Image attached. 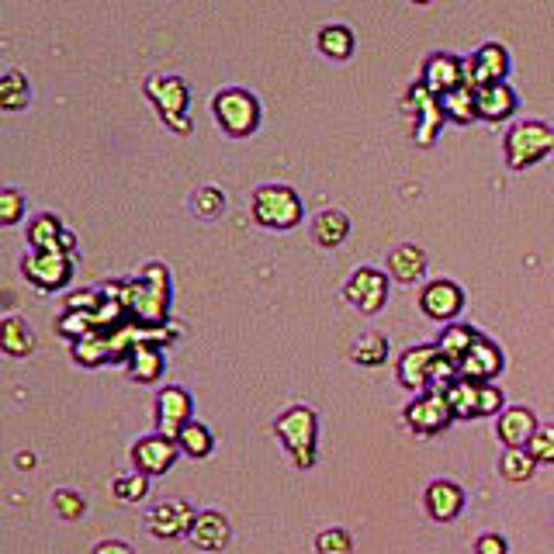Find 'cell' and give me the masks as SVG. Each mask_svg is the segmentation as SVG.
I'll use <instances>...</instances> for the list:
<instances>
[{"label": "cell", "mask_w": 554, "mask_h": 554, "mask_svg": "<svg viewBox=\"0 0 554 554\" xmlns=\"http://www.w3.org/2000/svg\"><path fill=\"white\" fill-rule=\"evenodd\" d=\"M21 271H25V277L35 284V288L59 291L70 284L73 260H70V253H63V250H35L32 257H25Z\"/></svg>", "instance_id": "cell-7"}, {"label": "cell", "mask_w": 554, "mask_h": 554, "mask_svg": "<svg viewBox=\"0 0 554 554\" xmlns=\"http://www.w3.org/2000/svg\"><path fill=\"white\" fill-rule=\"evenodd\" d=\"M177 447H181V454H187V458H194V461H201V458H208L212 454V447H215V437H212V430H208L205 423H187L181 433H177Z\"/></svg>", "instance_id": "cell-27"}, {"label": "cell", "mask_w": 554, "mask_h": 554, "mask_svg": "<svg viewBox=\"0 0 554 554\" xmlns=\"http://www.w3.org/2000/svg\"><path fill=\"white\" fill-rule=\"evenodd\" d=\"M388 271H392L395 281L413 284V281H419V277H423V271H426V253L419 250V246H413V243L395 246L392 257H388Z\"/></svg>", "instance_id": "cell-23"}, {"label": "cell", "mask_w": 554, "mask_h": 554, "mask_svg": "<svg viewBox=\"0 0 554 554\" xmlns=\"http://www.w3.org/2000/svg\"><path fill=\"white\" fill-rule=\"evenodd\" d=\"M537 416L530 413L527 406H509L499 413V423H496V433L506 447H527L530 437L537 433Z\"/></svg>", "instance_id": "cell-19"}, {"label": "cell", "mask_w": 554, "mask_h": 554, "mask_svg": "<svg viewBox=\"0 0 554 554\" xmlns=\"http://www.w3.org/2000/svg\"><path fill=\"white\" fill-rule=\"evenodd\" d=\"M0 350H4L7 357H28L35 350V336L32 329H28L25 319L11 316L0 323Z\"/></svg>", "instance_id": "cell-26"}, {"label": "cell", "mask_w": 554, "mask_h": 554, "mask_svg": "<svg viewBox=\"0 0 554 554\" xmlns=\"http://www.w3.org/2000/svg\"><path fill=\"white\" fill-rule=\"evenodd\" d=\"M25 219V198L11 187H0V226H14Z\"/></svg>", "instance_id": "cell-40"}, {"label": "cell", "mask_w": 554, "mask_h": 554, "mask_svg": "<svg viewBox=\"0 0 554 554\" xmlns=\"http://www.w3.org/2000/svg\"><path fill=\"white\" fill-rule=\"evenodd\" d=\"M194 509L184 503V499H167V503H156L146 513V530L160 541H177V537L191 534L194 523Z\"/></svg>", "instance_id": "cell-9"}, {"label": "cell", "mask_w": 554, "mask_h": 554, "mask_svg": "<svg viewBox=\"0 0 554 554\" xmlns=\"http://www.w3.org/2000/svg\"><path fill=\"white\" fill-rule=\"evenodd\" d=\"M426 129H419L416 132V139L419 142H433V136H437V122H440V118H437V108H433V101H430V97H426Z\"/></svg>", "instance_id": "cell-45"}, {"label": "cell", "mask_w": 554, "mask_h": 554, "mask_svg": "<svg viewBox=\"0 0 554 554\" xmlns=\"http://www.w3.org/2000/svg\"><path fill=\"white\" fill-rule=\"evenodd\" d=\"M478 385H482V381H471V378H461L458 374V378L444 388L447 406H451L454 419H475L478 416Z\"/></svg>", "instance_id": "cell-25"}, {"label": "cell", "mask_w": 554, "mask_h": 554, "mask_svg": "<svg viewBox=\"0 0 554 554\" xmlns=\"http://www.w3.org/2000/svg\"><path fill=\"white\" fill-rule=\"evenodd\" d=\"M28 243H32L35 250H63V253L77 250V236H73L70 229H63V222H59L56 215H39V219H32V226H28Z\"/></svg>", "instance_id": "cell-18"}, {"label": "cell", "mask_w": 554, "mask_h": 554, "mask_svg": "<svg viewBox=\"0 0 554 554\" xmlns=\"http://www.w3.org/2000/svg\"><path fill=\"white\" fill-rule=\"evenodd\" d=\"M516 97L506 84H485L475 87V115L489 118V122H499V118L513 115Z\"/></svg>", "instance_id": "cell-21"}, {"label": "cell", "mask_w": 554, "mask_h": 554, "mask_svg": "<svg viewBox=\"0 0 554 554\" xmlns=\"http://www.w3.org/2000/svg\"><path fill=\"white\" fill-rule=\"evenodd\" d=\"M413 4H430V0H413Z\"/></svg>", "instance_id": "cell-48"}, {"label": "cell", "mask_w": 554, "mask_h": 554, "mask_svg": "<svg viewBox=\"0 0 554 554\" xmlns=\"http://www.w3.org/2000/svg\"><path fill=\"white\" fill-rule=\"evenodd\" d=\"M419 305H423L426 316L437 319V323H451V319L461 312L464 295H461L458 284L433 281V284H426V288H423V298H419Z\"/></svg>", "instance_id": "cell-14"}, {"label": "cell", "mask_w": 554, "mask_h": 554, "mask_svg": "<svg viewBox=\"0 0 554 554\" xmlns=\"http://www.w3.org/2000/svg\"><path fill=\"white\" fill-rule=\"evenodd\" d=\"M499 371H503V350L492 340H485V336H478L468 347V354L458 361V374L471 381H492Z\"/></svg>", "instance_id": "cell-13"}, {"label": "cell", "mask_w": 554, "mask_h": 554, "mask_svg": "<svg viewBox=\"0 0 554 554\" xmlns=\"http://www.w3.org/2000/svg\"><path fill=\"white\" fill-rule=\"evenodd\" d=\"M94 554H136V551H132L125 541H101L94 548Z\"/></svg>", "instance_id": "cell-46"}, {"label": "cell", "mask_w": 554, "mask_h": 554, "mask_svg": "<svg viewBox=\"0 0 554 554\" xmlns=\"http://www.w3.org/2000/svg\"><path fill=\"white\" fill-rule=\"evenodd\" d=\"M274 433L281 437L284 451L295 458L298 468H312L316 464V437H319V419L309 406H291L288 413L277 416Z\"/></svg>", "instance_id": "cell-1"}, {"label": "cell", "mask_w": 554, "mask_h": 554, "mask_svg": "<svg viewBox=\"0 0 554 554\" xmlns=\"http://www.w3.org/2000/svg\"><path fill=\"white\" fill-rule=\"evenodd\" d=\"M464 509V489L458 482H433L430 489H426V513L433 516L437 523H451L458 520Z\"/></svg>", "instance_id": "cell-20"}, {"label": "cell", "mask_w": 554, "mask_h": 554, "mask_svg": "<svg viewBox=\"0 0 554 554\" xmlns=\"http://www.w3.org/2000/svg\"><path fill=\"white\" fill-rule=\"evenodd\" d=\"M52 506H56V516H63V520H77V516H84V496L73 489H59L56 496H52Z\"/></svg>", "instance_id": "cell-41"}, {"label": "cell", "mask_w": 554, "mask_h": 554, "mask_svg": "<svg viewBox=\"0 0 554 554\" xmlns=\"http://www.w3.org/2000/svg\"><path fill=\"white\" fill-rule=\"evenodd\" d=\"M28 101H32V87H28L25 73H18V70L4 73V77H0V108L21 111V108H28Z\"/></svg>", "instance_id": "cell-30"}, {"label": "cell", "mask_w": 554, "mask_h": 554, "mask_svg": "<svg viewBox=\"0 0 554 554\" xmlns=\"http://www.w3.org/2000/svg\"><path fill=\"white\" fill-rule=\"evenodd\" d=\"M191 409H194V402L184 388H177V385L163 388V392L156 395V433L177 437V433L191 423Z\"/></svg>", "instance_id": "cell-12"}, {"label": "cell", "mask_w": 554, "mask_h": 554, "mask_svg": "<svg viewBox=\"0 0 554 554\" xmlns=\"http://www.w3.org/2000/svg\"><path fill=\"white\" fill-rule=\"evenodd\" d=\"M222 205H226V198H222L219 187H201L198 194H194V212L205 215V219H212V215L222 212Z\"/></svg>", "instance_id": "cell-43"}, {"label": "cell", "mask_w": 554, "mask_h": 554, "mask_svg": "<svg viewBox=\"0 0 554 554\" xmlns=\"http://www.w3.org/2000/svg\"><path fill=\"white\" fill-rule=\"evenodd\" d=\"M319 49H323L329 59H347L350 49H354V35H350V28L333 25L319 35Z\"/></svg>", "instance_id": "cell-36"}, {"label": "cell", "mask_w": 554, "mask_h": 554, "mask_svg": "<svg viewBox=\"0 0 554 554\" xmlns=\"http://www.w3.org/2000/svg\"><path fill=\"white\" fill-rule=\"evenodd\" d=\"M129 374L139 381V385H153V381L163 374L160 347H153V343H136V347L129 350Z\"/></svg>", "instance_id": "cell-24"}, {"label": "cell", "mask_w": 554, "mask_h": 554, "mask_svg": "<svg viewBox=\"0 0 554 554\" xmlns=\"http://www.w3.org/2000/svg\"><path fill=\"white\" fill-rule=\"evenodd\" d=\"M350 361L361 364V368H378V364L388 361V340L378 333L357 336V340L350 343Z\"/></svg>", "instance_id": "cell-28"}, {"label": "cell", "mask_w": 554, "mask_h": 554, "mask_svg": "<svg viewBox=\"0 0 554 554\" xmlns=\"http://www.w3.org/2000/svg\"><path fill=\"white\" fill-rule=\"evenodd\" d=\"M478 340V333L471 326H447L444 333H440V343H437V350H440V357H447L451 364H458L464 354H468V347Z\"/></svg>", "instance_id": "cell-31"}, {"label": "cell", "mask_w": 554, "mask_h": 554, "mask_svg": "<svg viewBox=\"0 0 554 554\" xmlns=\"http://www.w3.org/2000/svg\"><path fill=\"white\" fill-rule=\"evenodd\" d=\"M509 551V544H506V537H499V534H482L475 541V554H506Z\"/></svg>", "instance_id": "cell-44"}, {"label": "cell", "mask_w": 554, "mask_h": 554, "mask_svg": "<svg viewBox=\"0 0 554 554\" xmlns=\"http://www.w3.org/2000/svg\"><path fill=\"white\" fill-rule=\"evenodd\" d=\"M440 108L451 118H458V122H471V118H475V87L461 84V87H454V91H447L440 97Z\"/></svg>", "instance_id": "cell-34"}, {"label": "cell", "mask_w": 554, "mask_h": 554, "mask_svg": "<svg viewBox=\"0 0 554 554\" xmlns=\"http://www.w3.org/2000/svg\"><path fill=\"white\" fill-rule=\"evenodd\" d=\"M59 333L70 336V340H84L87 333H94V312L66 309V316L59 319Z\"/></svg>", "instance_id": "cell-37"}, {"label": "cell", "mask_w": 554, "mask_h": 554, "mask_svg": "<svg viewBox=\"0 0 554 554\" xmlns=\"http://www.w3.org/2000/svg\"><path fill=\"white\" fill-rule=\"evenodd\" d=\"M461 84H464V73H461L458 59H447V56L430 59V66H426V77H423L426 91L444 97L447 91H454V87H461Z\"/></svg>", "instance_id": "cell-22"}, {"label": "cell", "mask_w": 554, "mask_h": 554, "mask_svg": "<svg viewBox=\"0 0 554 554\" xmlns=\"http://www.w3.org/2000/svg\"><path fill=\"white\" fill-rule=\"evenodd\" d=\"M229 537H232V530H229L226 516L215 513V509H205V513L194 516L187 541H191L198 551H222L229 544Z\"/></svg>", "instance_id": "cell-16"}, {"label": "cell", "mask_w": 554, "mask_h": 554, "mask_svg": "<svg viewBox=\"0 0 554 554\" xmlns=\"http://www.w3.org/2000/svg\"><path fill=\"white\" fill-rule=\"evenodd\" d=\"M554 149V129L544 122H520L506 139V160L513 170H523L530 163L544 160Z\"/></svg>", "instance_id": "cell-4"}, {"label": "cell", "mask_w": 554, "mask_h": 554, "mask_svg": "<svg viewBox=\"0 0 554 554\" xmlns=\"http://www.w3.org/2000/svg\"><path fill=\"white\" fill-rule=\"evenodd\" d=\"M534 468L537 461L527 454V447H506L503 461H499V475L506 482H527V478H534Z\"/></svg>", "instance_id": "cell-32"}, {"label": "cell", "mask_w": 554, "mask_h": 554, "mask_svg": "<svg viewBox=\"0 0 554 554\" xmlns=\"http://www.w3.org/2000/svg\"><path fill=\"white\" fill-rule=\"evenodd\" d=\"M146 94L149 101L160 108L163 122L170 125V129H177L181 136L191 132V122H184V108H187V84L181 77H153L146 84Z\"/></svg>", "instance_id": "cell-8"}, {"label": "cell", "mask_w": 554, "mask_h": 554, "mask_svg": "<svg viewBox=\"0 0 554 554\" xmlns=\"http://www.w3.org/2000/svg\"><path fill=\"white\" fill-rule=\"evenodd\" d=\"M503 392H499L492 381H482L478 385V416H499L503 413Z\"/></svg>", "instance_id": "cell-42"}, {"label": "cell", "mask_w": 554, "mask_h": 554, "mask_svg": "<svg viewBox=\"0 0 554 554\" xmlns=\"http://www.w3.org/2000/svg\"><path fill=\"white\" fill-rule=\"evenodd\" d=\"M437 347H413L399 357V381L413 392H426L433 378V364H437Z\"/></svg>", "instance_id": "cell-15"}, {"label": "cell", "mask_w": 554, "mask_h": 554, "mask_svg": "<svg viewBox=\"0 0 554 554\" xmlns=\"http://www.w3.org/2000/svg\"><path fill=\"white\" fill-rule=\"evenodd\" d=\"M177 454H181V447H177L174 437H163V433H153V437H142L136 447H132V461H136V471L142 475H167L170 468H174Z\"/></svg>", "instance_id": "cell-11"}, {"label": "cell", "mask_w": 554, "mask_h": 554, "mask_svg": "<svg viewBox=\"0 0 554 554\" xmlns=\"http://www.w3.org/2000/svg\"><path fill=\"white\" fill-rule=\"evenodd\" d=\"M527 454L537 464H554V426H537V433L527 444Z\"/></svg>", "instance_id": "cell-39"}, {"label": "cell", "mask_w": 554, "mask_h": 554, "mask_svg": "<svg viewBox=\"0 0 554 554\" xmlns=\"http://www.w3.org/2000/svg\"><path fill=\"white\" fill-rule=\"evenodd\" d=\"M509 70V59L499 46H485L475 52V59L464 70V84L468 87H485V84H499Z\"/></svg>", "instance_id": "cell-17"}, {"label": "cell", "mask_w": 554, "mask_h": 554, "mask_svg": "<svg viewBox=\"0 0 554 554\" xmlns=\"http://www.w3.org/2000/svg\"><path fill=\"white\" fill-rule=\"evenodd\" d=\"M253 219L267 229H291L302 222V201L291 187L267 184L253 194Z\"/></svg>", "instance_id": "cell-3"}, {"label": "cell", "mask_w": 554, "mask_h": 554, "mask_svg": "<svg viewBox=\"0 0 554 554\" xmlns=\"http://www.w3.org/2000/svg\"><path fill=\"white\" fill-rule=\"evenodd\" d=\"M212 108H215V118H219V125L229 132V136H250V132L257 129V122H260L257 97H253L250 91H239V87L215 94Z\"/></svg>", "instance_id": "cell-5"}, {"label": "cell", "mask_w": 554, "mask_h": 554, "mask_svg": "<svg viewBox=\"0 0 554 554\" xmlns=\"http://www.w3.org/2000/svg\"><path fill=\"white\" fill-rule=\"evenodd\" d=\"M125 309H132L142 323H160L167 316V305H170V284H167V274H163L160 264H153L142 281L129 284L122 295Z\"/></svg>", "instance_id": "cell-2"}, {"label": "cell", "mask_w": 554, "mask_h": 554, "mask_svg": "<svg viewBox=\"0 0 554 554\" xmlns=\"http://www.w3.org/2000/svg\"><path fill=\"white\" fill-rule=\"evenodd\" d=\"M343 295H347L350 305H357L361 312L374 316V312H381L388 302V277L381 271H374V267H361V271H354V277L347 281Z\"/></svg>", "instance_id": "cell-10"}, {"label": "cell", "mask_w": 554, "mask_h": 554, "mask_svg": "<svg viewBox=\"0 0 554 554\" xmlns=\"http://www.w3.org/2000/svg\"><path fill=\"white\" fill-rule=\"evenodd\" d=\"M316 551L319 554H350L354 551V537L340 527H329L316 537Z\"/></svg>", "instance_id": "cell-38"}, {"label": "cell", "mask_w": 554, "mask_h": 554, "mask_svg": "<svg viewBox=\"0 0 554 554\" xmlns=\"http://www.w3.org/2000/svg\"><path fill=\"white\" fill-rule=\"evenodd\" d=\"M18 464H21V468H32V454H21V458H18Z\"/></svg>", "instance_id": "cell-47"}, {"label": "cell", "mask_w": 554, "mask_h": 554, "mask_svg": "<svg viewBox=\"0 0 554 554\" xmlns=\"http://www.w3.org/2000/svg\"><path fill=\"white\" fill-rule=\"evenodd\" d=\"M406 426L413 433H423V437H430V433H440L451 426V406H447V395L440 392V388H426V392H419L413 402L406 406Z\"/></svg>", "instance_id": "cell-6"}, {"label": "cell", "mask_w": 554, "mask_h": 554, "mask_svg": "<svg viewBox=\"0 0 554 554\" xmlns=\"http://www.w3.org/2000/svg\"><path fill=\"white\" fill-rule=\"evenodd\" d=\"M312 232H316V239L323 246H340L343 239H347V232H350V219L343 212H336V208H329V212H323L316 219Z\"/></svg>", "instance_id": "cell-33"}, {"label": "cell", "mask_w": 554, "mask_h": 554, "mask_svg": "<svg viewBox=\"0 0 554 554\" xmlns=\"http://www.w3.org/2000/svg\"><path fill=\"white\" fill-rule=\"evenodd\" d=\"M73 357H77L80 364H87V368L104 364L108 357H115V350H111V336H104L101 329H94V333H87L84 340H73Z\"/></svg>", "instance_id": "cell-29"}, {"label": "cell", "mask_w": 554, "mask_h": 554, "mask_svg": "<svg viewBox=\"0 0 554 554\" xmlns=\"http://www.w3.org/2000/svg\"><path fill=\"white\" fill-rule=\"evenodd\" d=\"M111 492H115L118 503H139V499H146V492H149V475H142V471L118 475L115 485H111Z\"/></svg>", "instance_id": "cell-35"}]
</instances>
